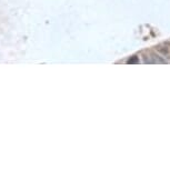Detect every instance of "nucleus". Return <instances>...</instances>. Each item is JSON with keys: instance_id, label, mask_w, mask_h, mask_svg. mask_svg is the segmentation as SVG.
<instances>
[{"instance_id": "f257e3e1", "label": "nucleus", "mask_w": 170, "mask_h": 170, "mask_svg": "<svg viewBox=\"0 0 170 170\" xmlns=\"http://www.w3.org/2000/svg\"><path fill=\"white\" fill-rule=\"evenodd\" d=\"M138 61H139V59L137 57H132V58H130L128 60V64H137Z\"/></svg>"}]
</instances>
